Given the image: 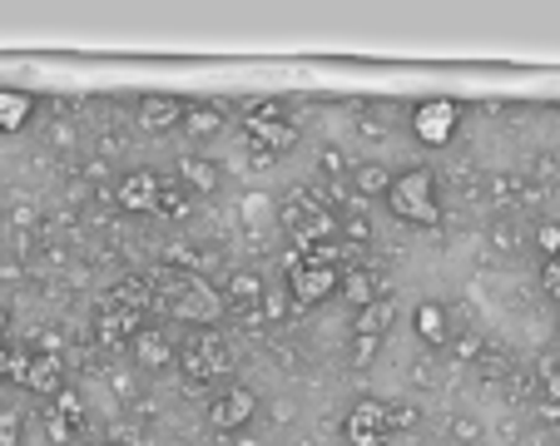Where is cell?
Wrapping results in <instances>:
<instances>
[{"instance_id":"9c48e42d","label":"cell","mask_w":560,"mask_h":446,"mask_svg":"<svg viewBox=\"0 0 560 446\" xmlns=\"http://www.w3.org/2000/svg\"><path fill=\"white\" fill-rule=\"evenodd\" d=\"M456 125H462V105H456V99H422V105L412 109V134L422 139L427 149L452 144Z\"/></svg>"},{"instance_id":"9a60e30c","label":"cell","mask_w":560,"mask_h":446,"mask_svg":"<svg viewBox=\"0 0 560 446\" xmlns=\"http://www.w3.org/2000/svg\"><path fill=\"white\" fill-rule=\"evenodd\" d=\"M412 328H417V338H422L427 348H452V338H456L452 313H446L442 303H432V297L412 308Z\"/></svg>"},{"instance_id":"7c38bea8","label":"cell","mask_w":560,"mask_h":446,"mask_svg":"<svg viewBox=\"0 0 560 446\" xmlns=\"http://www.w3.org/2000/svg\"><path fill=\"white\" fill-rule=\"evenodd\" d=\"M184 115H189V105L179 95H139L135 105V125L144 134H174L184 125Z\"/></svg>"},{"instance_id":"603a6c76","label":"cell","mask_w":560,"mask_h":446,"mask_svg":"<svg viewBox=\"0 0 560 446\" xmlns=\"http://www.w3.org/2000/svg\"><path fill=\"white\" fill-rule=\"evenodd\" d=\"M342 297L352 303V313H362L368 303H377L382 297L377 273H372V268H348V273H342Z\"/></svg>"},{"instance_id":"f546056e","label":"cell","mask_w":560,"mask_h":446,"mask_svg":"<svg viewBox=\"0 0 560 446\" xmlns=\"http://www.w3.org/2000/svg\"><path fill=\"white\" fill-rule=\"evenodd\" d=\"M530 244L546 258H560V219H536L530 223Z\"/></svg>"},{"instance_id":"83f0119b","label":"cell","mask_w":560,"mask_h":446,"mask_svg":"<svg viewBox=\"0 0 560 446\" xmlns=\"http://www.w3.org/2000/svg\"><path fill=\"white\" fill-rule=\"evenodd\" d=\"M317 174H323L328 184H342V179H352V160L338 144H323L317 149Z\"/></svg>"},{"instance_id":"d6a6232c","label":"cell","mask_w":560,"mask_h":446,"mask_svg":"<svg viewBox=\"0 0 560 446\" xmlns=\"http://www.w3.org/2000/svg\"><path fill=\"white\" fill-rule=\"evenodd\" d=\"M55 412H60L65 416V422H70L74 426V432H80V426H85V402H80V392H74V387H65V392L60 397H55Z\"/></svg>"},{"instance_id":"e575fe53","label":"cell","mask_w":560,"mask_h":446,"mask_svg":"<svg viewBox=\"0 0 560 446\" xmlns=\"http://www.w3.org/2000/svg\"><path fill=\"white\" fill-rule=\"evenodd\" d=\"M21 432H25L21 412H15V407H0V446H21Z\"/></svg>"},{"instance_id":"8fae6325","label":"cell","mask_w":560,"mask_h":446,"mask_svg":"<svg viewBox=\"0 0 560 446\" xmlns=\"http://www.w3.org/2000/svg\"><path fill=\"white\" fill-rule=\"evenodd\" d=\"M159 193H164V179L154 169H129L115 179V203L125 213H159Z\"/></svg>"},{"instance_id":"8d00e7d4","label":"cell","mask_w":560,"mask_h":446,"mask_svg":"<svg viewBox=\"0 0 560 446\" xmlns=\"http://www.w3.org/2000/svg\"><path fill=\"white\" fill-rule=\"evenodd\" d=\"M417 422H422L417 402H392V426H397V432H417Z\"/></svg>"},{"instance_id":"52a82bcc","label":"cell","mask_w":560,"mask_h":446,"mask_svg":"<svg viewBox=\"0 0 560 446\" xmlns=\"http://www.w3.org/2000/svg\"><path fill=\"white\" fill-rule=\"evenodd\" d=\"M288 293H293L298 308H317V303H328L332 293H342V268L313 263V258L298 254L293 263H288Z\"/></svg>"},{"instance_id":"4fadbf2b","label":"cell","mask_w":560,"mask_h":446,"mask_svg":"<svg viewBox=\"0 0 560 446\" xmlns=\"http://www.w3.org/2000/svg\"><path fill=\"white\" fill-rule=\"evenodd\" d=\"M174 179H179L194 199H209V193L223 189V164L209 160V154H184V160L174 164Z\"/></svg>"},{"instance_id":"d590c367","label":"cell","mask_w":560,"mask_h":446,"mask_svg":"<svg viewBox=\"0 0 560 446\" xmlns=\"http://www.w3.org/2000/svg\"><path fill=\"white\" fill-rule=\"evenodd\" d=\"M530 179H536L540 189H550V184H560V164L550 160V154H536V160H530Z\"/></svg>"},{"instance_id":"f35d334b","label":"cell","mask_w":560,"mask_h":446,"mask_svg":"<svg viewBox=\"0 0 560 446\" xmlns=\"http://www.w3.org/2000/svg\"><path fill=\"white\" fill-rule=\"evenodd\" d=\"M540 287L560 303V258H546V263H540Z\"/></svg>"},{"instance_id":"ab89813d","label":"cell","mask_w":560,"mask_h":446,"mask_svg":"<svg viewBox=\"0 0 560 446\" xmlns=\"http://www.w3.org/2000/svg\"><path fill=\"white\" fill-rule=\"evenodd\" d=\"M273 154H268V149L264 144H254V139H248V169H273Z\"/></svg>"},{"instance_id":"7a4b0ae2","label":"cell","mask_w":560,"mask_h":446,"mask_svg":"<svg viewBox=\"0 0 560 446\" xmlns=\"http://www.w3.org/2000/svg\"><path fill=\"white\" fill-rule=\"evenodd\" d=\"M278 223L298 248H317V244H338V213L317 199L313 189H288L278 203Z\"/></svg>"},{"instance_id":"60d3db41","label":"cell","mask_w":560,"mask_h":446,"mask_svg":"<svg viewBox=\"0 0 560 446\" xmlns=\"http://www.w3.org/2000/svg\"><path fill=\"white\" fill-rule=\"evenodd\" d=\"M358 129H362V139H387V125H382L377 115H362Z\"/></svg>"},{"instance_id":"7402d4cb","label":"cell","mask_w":560,"mask_h":446,"mask_svg":"<svg viewBox=\"0 0 560 446\" xmlns=\"http://www.w3.org/2000/svg\"><path fill=\"white\" fill-rule=\"evenodd\" d=\"M392 318H397V303L377 297V303H368L362 313H352V338H382V332L392 328Z\"/></svg>"},{"instance_id":"cb8c5ba5","label":"cell","mask_w":560,"mask_h":446,"mask_svg":"<svg viewBox=\"0 0 560 446\" xmlns=\"http://www.w3.org/2000/svg\"><path fill=\"white\" fill-rule=\"evenodd\" d=\"M184 129H189L194 139H213L229 129V115H223L219 105H209V99H199V105H189V115H184Z\"/></svg>"},{"instance_id":"ac0fdd59","label":"cell","mask_w":560,"mask_h":446,"mask_svg":"<svg viewBox=\"0 0 560 446\" xmlns=\"http://www.w3.org/2000/svg\"><path fill=\"white\" fill-rule=\"evenodd\" d=\"M526 238H530V228H526V219H521V213H497V219H491V228H487V244H491V254H497V258H516Z\"/></svg>"},{"instance_id":"bcb514c9","label":"cell","mask_w":560,"mask_h":446,"mask_svg":"<svg viewBox=\"0 0 560 446\" xmlns=\"http://www.w3.org/2000/svg\"><path fill=\"white\" fill-rule=\"evenodd\" d=\"M90 446H105V442H90Z\"/></svg>"},{"instance_id":"277c9868","label":"cell","mask_w":560,"mask_h":446,"mask_svg":"<svg viewBox=\"0 0 560 446\" xmlns=\"http://www.w3.org/2000/svg\"><path fill=\"white\" fill-rule=\"evenodd\" d=\"M179 367L189 377V387H209L219 383L223 372H233V348L219 328H199L189 342L179 348Z\"/></svg>"},{"instance_id":"484cf974","label":"cell","mask_w":560,"mask_h":446,"mask_svg":"<svg viewBox=\"0 0 560 446\" xmlns=\"http://www.w3.org/2000/svg\"><path fill=\"white\" fill-rule=\"evenodd\" d=\"M338 244H372V223L368 213H362V203H352V209L338 213Z\"/></svg>"},{"instance_id":"b9f144b4","label":"cell","mask_w":560,"mask_h":446,"mask_svg":"<svg viewBox=\"0 0 560 446\" xmlns=\"http://www.w3.org/2000/svg\"><path fill=\"white\" fill-rule=\"evenodd\" d=\"M109 387H115V397H135V383H129L125 372H115V377H109Z\"/></svg>"},{"instance_id":"4316f807","label":"cell","mask_w":560,"mask_h":446,"mask_svg":"<svg viewBox=\"0 0 560 446\" xmlns=\"http://www.w3.org/2000/svg\"><path fill=\"white\" fill-rule=\"evenodd\" d=\"M293 313H303L293 303V293H288V283L283 287H268L264 293V303H258V318H268V322H288L293 318Z\"/></svg>"},{"instance_id":"d6986e66","label":"cell","mask_w":560,"mask_h":446,"mask_svg":"<svg viewBox=\"0 0 560 446\" xmlns=\"http://www.w3.org/2000/svg\"><path fill=\"white\" fill-rule=\"evenodd\" d=\"M139 328H144V318H139V313L115 308V303H105V308H100V318H95V332H100V342H105V348H115V342H129Z\"/></svg>"},{"instance_id":"f6af8a7d","label":"cell","mask_w":560,"mask_h":446,"mask_svg":"<svg viewBox=\"0 0 560 446\" xmlns=\"http://www.w3.org/2000/svg\"><path fill=\"white\" fill-rule=\"evenodd\" d=\"M5 332H11V308L0 303V338H5Z\"/></svg>"},{"instance_id":"30bf717a","label":"cell","mask_w":560,"mask_h":446,"mask_svg":"<svg viewBox=\"0 0 560 446\" xmlns=\"http://www.w3.org/2000/svg\"><path fill=\"white\" fill-rule=\"evenodd\" d=\"M129 357H135L139 372H170L174 362H179V342H174V332L144 322V328L129 338Z\"/></svg>"},{"instance_id":"836d02e7","label":"cell","mask_w":560,"mask_h":446,"mask_svg":"<svg viewBox=\"0 0 560 446\" xmlns=\"http://www.w3.org/2000/svg\"><path fill=\"white\" fill-rule=\"evenodd\" d=\"M40 416H45V436H50V442H55V446H70V442H74V436H80V432H74V426H70V422H65V416H60V412H55V407H50V402H45V412H40Z\"/></svg>"},{"instance_id":"74e56055","label":"cell","mask_w":560,"mask_h":446,"mask_svg":"<svg viewBox=\"0 0 560 446\" xmlns=\"http://www.w3.org/2000/svg\"><path fill=\"white\" fill-rule=\"evenodd\" d=\"M382 338H352V367H368L372 357H377Z\"/></svg>"},{"instance_id":"ffe728a7","label":"cell","mask_w":560,"mask_h":446,"mask_svg":"<svg viewBox=\"0 0 560 446\" xmlns=\"http://www.w3.org/2000/svg\"><path fill=\"white\" fill-rule=\"evenodd\" d=\"M487 193H491V203H497V213H516L521 193H526V174H516V169L487 174Z\"/></svg>"},{"instance_id":"44dd1931","label":"cell","mask_w":560,"mask_h":446,"mask_svg":"<svg viewBox=\"0 0 560 446\" xmlns=\"http://www.w3.org/2000/svg\"><path fill=\"white\" fill-rule=\"evenodd\" d=\"M35 115V95L25 90H0V134H21Z\"/></svg>"},{"instance_id":"f1b7e54d","label":"cell","mask_w":560,"mask_h":446,"mask_svg":"<svg viewBox=\"0 0 560 446\" xmlns=\"http://www.w3.org/2000/svg\"><path fill=\"white\" fill-rule=\"evenodd\" d=\"M446 432H452V446H481L487 426H481V416H476V412H452Z\"/></svg>"},{"instance_id":"5bb4252c","label":"cell","mask_w":560,"mask_h":446,"mask_svg":"<svg viewBox=\"0 0 560 446\" xmlns=\"http://www.w3.org/2000/svg\"><path fill=\"white\" fill-rule=\"evenodd\" d=\"M21 387H31L40 402H55V397L65 392V362H60V352H35L31 357V367H25V377H21Z\"/></svg>"},{"instance_id":"d4e9b609","label":"cell","mask_w":560,"mask_h":446,"mask_svg":"<svg viewBox=\"0 0 560 446\" xmlns=\"http://www.w3.org/2000/svg\"><path fill=\"white\" fill-rule=\"evenodd\" d=\"M189 209H194V193L184 189L179 179H164V193H159V219L179 223V219H189Z\"/></svg>"},{"instance_id":"4dcf8cb0","label":"cell","mask_w":560,"mask_h":446,"mask_svg":"<svg viewBox=\"0 0 560 446\" xmlns=\"http://www.w3.org/2000/svg\"><path fill=\"white\" fill-rule=\"evenodd\" d=\"M476 372H481L487 383H506V372H516V362H511L506 352L487 348V352H481V357H476Z\"/></svg>"},{"instance_id":"1f68e13d","label":"cell","mask_w":560,"mask_h":446,"mask_svg":"<svg viewBox=\"0 0 560 446\" xmlns=\"http://www.w3.org/2000/svg\"><path fill=\"white\" fill-rule=\"evenodd\" d=\"M536 387H540V402H560V362L556 357L536 362Z\"/></svg>"},{"instance_id":"ee69618b","label":"cell","mask_w":560,"mask_h":446,"mask_svg":"<svg viewBox=\"0 0 560 446\" xmlns=\"http://www.w3.org/2000/svg\"><path fill=\"white\" fill-rule=\"evenodd\" d=\"M90 179H109V164L105 160H90Z\"/></svg>"},{"instance_id":"7bdbcfd3","label":"cell","mask_w":560,"mask_h":446,"mask_svg":"<svg viewBox=\"0 0 560 446\" xmlns=\"http://www.w3.org/2000/svg\"><path fill=\"white\" fill-rule=\"evenodd\" d=\"M11 357H15V352H11V342L0 338V383H5V377H11Z\"/></svg>"},{"instance_id":"ba28073f","label":"cell","mask_w":560,"mask_h":446,"mask_svg":"<svg viewBox=\"0 0 560 446\" xmlns=\"http://www.w3.org/2000/svg\"><path fill=\"white\" fill-rule=\"evenodd\" d=\"M254 416H258V392L254 387H244V383H233V387H223V392L209 397L203 422H209L219 436H238V432L254 426Z\"/></svg>"},{"instance_id":"8992f818","label":"cell","mask_w":560,"mask_h":446,"mask_svg":"<svg viewBox=\"0 0 560 446\" xmlns=\"http://www.w3.org/2000/svg\"><path fill=\"white\" fill-rule=\"evenodd\" d=\"M392 436H397L392 402H382V397H358L348 407V416H342V442L348 446H387Z\"/></svg>"},{"instance_id":"3957f363","label":"cell","mask_w":560,"mask_h":446,"mask_svg":"<svg viewBox=\"0 0 560 446\" xmlns=\"http://www.w3.org/2000/svg\"><path fill=\"white\" fill-rule=\"evenodd\" d=\"M387 209L397 223H412V228H436L446 219L442 213V193H436V174L427 164H412L392 179V193H387Z\"/></svg>"},{"instance_id":"5b68a950","label":"cell","mask_w":560,"mask_h":446,"mask_svg":"<svg viewBox=\"0 0 560 446\" xmlns=\"http://www.w3.org/2000/svg\"><path fill=\"white\" fill-rule=\"evenodd\" d=\"M244 139H254V144H264L273 160H283V154H293L298 149V125L288 119V105L283 99H258V105L244 109Z\"/></svg>"},{"instance_id":"2e32d148","label":"cell","mask_w":560,"mask_h":446,"mask_svg":"<svg viewBox=\"0 0 560 446\" xmlns=\"http://www.w3.org/2000/svg\"><path fill=\"white\" fill-rule=\"evenodd\" d=\"M268 283L254 273V268H233L229 278H223V303L238 313H258V303H264Z\"/></svg>"},{"instance_id":"e0dca14e","label":"cell","mask_w":560,"mask_h":446,"mask_svg":"<svg viewBox=\"0 0 560 446\" xmlns=\"http://www.w3.org/2000/svg\"><path fill=\"white\" fill-rule=\"evenodd\" d=\"M392 179H397V174L387 169V164L382 160H362V164H352V199L358 203H368V199H387L392 193Z\"/></svg>"},{"instance_id":"6da1fadb","label":"cell","mask_w":560,"mask_h":446,"mask_svg":"<svg viewBox=\"0 0 560 446\" xmlns=\"http://www.w3.org/2000/svg\"><path fill=\"white\" fill-rule=\"evenodd\" d=\"M154 313H164L170 322H189V328H213V322L223 318V287H213L209 278L199 273H179V268H164V273L154 278Z\"/></svg>"}]
</instances>
